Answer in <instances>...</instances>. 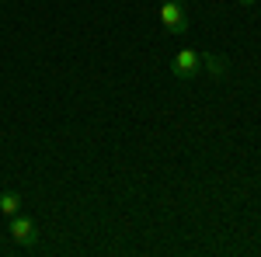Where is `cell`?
I'll return each mask as SVG.
<instances>
[{
    "label": "cell",
    "instance_id": "7",
    "mask_svg": "<svg viewBox=\"0 0 261 257\" xmlns=\"http://www.w3.org/2000/svg\"><path fill=\"white\" fill-rule=\"evenodd\" d=\"M171 4H185V7H188V0H171Z\"/></svg>",
    "mask_w": 261,
    "mask_h": 257
},
{
    "label": "cell",
    "instance_id": "6",
    "mask_svg": "<svg viewBox=\"0 0 261 257\" xmlns=\"http://www.w3.org/2000/svg\"><path fill=\"white\" fill-rule=\"evenodd\" d=\"M237 4H241V7H254L258 0H237Z\"/></svg>",
    "mask_w": 261,
    "mask_h": 257
},
{
    "label": "cell",
    "instance_id": "2",
    "mask_svg": "<svg viewBox=\"0 0 261 257\" xmlns=\"http://www.w3.org/2000/svg\"><path fill=\"white\" fill-rule=\"evenodd\" d=\"M171 73L178 80H192L195 73H202V52H195V49H178L174 60H171Z\"/></svg>",
    "mask_w": 261,
    "mask_h": 257
},
{
    "label": "cell",
    "instance_id": "1",
    "mask_svg": "<svg viewBox=\"0 0 261 257\" xmlns=\"http://www.w3.org/2000/svg\"><path fill=\"white\" fill-rule=\"evenodd\" d=\"M161 28L167 35H178L185 39L192 32V21H188V11L185 4H171V0H161Z\"/></svg>",
    "mask_w": 261,
    "mask_h": 257
},
{
    "label": "cell",
    "instance_id": "5",
    "mask_svg": "<svg viewBox=\"0 0 261 257\" xmlns=\"http://www.w3.org/2000/svg\"><path fill=\"white\" fill-rule=\"evenodd\" d=\"M202 66H205L213 77H226V60L213 56V52H202Z\"/></svg>",
    "mask_w": 261,
    "mask_h": 257
},
{
    "label": "cell",
    "instance_id": "3",
    "mask_svg": "<svg viewBox=\"0 0 261 257\" xmlns=\"http://www.w3.org/2000/svg\"><path fill=\"white\" fill-rule=\"evenodd\" d=\"M11 240L18 247H35L39 243V230L28 216H11Z\"/></svg>",
    "mask_w": 261,
    "mask_h": 257
},
{
    "label": "cell",
    "instance_id": "4",
    "mask_svg": "<svg viewBox=\"0 0 261 257\" xmlns=\"http://www.w3.org/2000/svg\"><path fill=\"white\" fill-rule=\"evenodd\" d=\"M21 205H24V202H21V195L18 191H0V216H18L21 212Z\"/></svg>",
    "mask_w": 261,
    "mask_h": 257
}]
</instances>
